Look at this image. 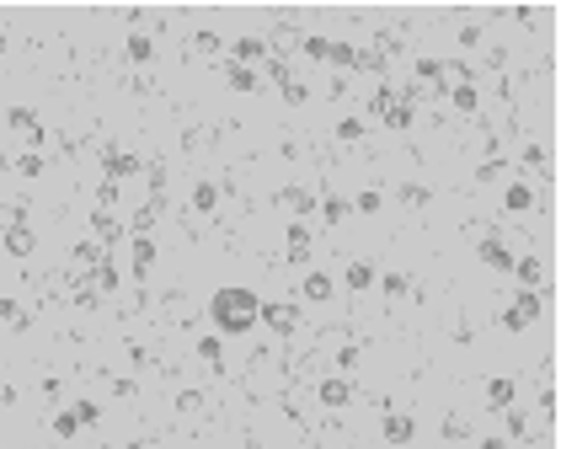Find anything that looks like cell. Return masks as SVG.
Here are the masks:
<instances>
[{
	"instance_id": "obj_1",
	"label": "cell",
	"mask_w": 561,
	"mask_h": 449,
	"mask_svg": "<svg viewBox=\"0 0 561 449\" xmlns=\"http://www.w3.org/2000/svg\"><path fill=\"white\" fill-rule=\"evenodd\" d=\"M214 316H220L225 332H246L256 316V300L246 289H220V300H214Z\"/></svg>"
},
{
	"instance_id": "obj_2",
	"label": "cell",
	"mask_w": 561,
	"mask_h": 449,
	"mask_svg": "<svg viewBox=\"0 0 561 449\" xmlns=\"http://www.w3.org/2000/svg\"><path fill=\"white\" fill-rule=\"evenodd\" d=\"M305 294H310V300H326V294H331V279H326V273H310V279H305Z\"/></svg>"
},
{
	"instance_id": "obj_3",
	"label": "cell",
	"mask_w": 561,
	"mask_h": 449,
	"mask_svg": "<svg viewBox=\"0 0 561 449\" xmlns=\"http://www.w3.org/2000/svg\"><path fill=\"white\" fill-rule=\"evenodd\" d=\"M369 279H374V267H369V262H353V267H348V284H353V289H369Z\"/></svg>"
},
{
	"instance_id": "obj_4",
	"label": "cell",
	"mask_w": 561,
	"mask_h": 449,
	"mask_svg": "<svg viewBox=\"0 0 561 449\" xmlns=\"http://www.w3.org/2000/svg\"><path fill=\"white\" fill-rule=\"evenodd\" d=\"M268 321H273L278 332H289V327H294V310H289V305H283V310H278V305H268Z\"/></svg>"
}]
</instances>
